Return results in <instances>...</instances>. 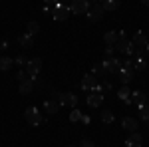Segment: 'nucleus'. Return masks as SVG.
I'll list each match as a JSON object with an SVG mask.
<instances>
[{
  "mask_svg": "<svg viewBox=\"0 0 149 147\" xmlns=\"http://www.w3.org/2000/svg\"><path fill=\"white\" fill-rule=\"evenodd\" d=\"M125 147H143V135L137 131H131V135L125 139Z\"/></svg>",
  "mask_w": 149,
  "mask_h": 147,
  "instance_id": "11",
  "label": "nucleus"
},
{
  "mask_svg": "<svg viewBox=\"0 0 149 147\" xmlns=\"http://www.w3.org/2000/svg\"><path fill=\"white\" fill-rule=\"evenodd\" d=\"M68 8H70V12L76 14V16L88 14V10H90V0H70Z\"/></svg>",
  "mask_w": 149,
  "mask_h": 147,
  "instance_id": "2",
  "label": "nucleus"
},
{
  "mask_svg": "<svg viewBox=\"0 0 149 147\" xmlns=\"http://www.w3.org/2000/svg\"><path fill=\"white\" fill-rule=\"evenodd\" d=\"M44 2H46L48 6H52V8H56L58 4H60V0H44Z\"/></svg>",
  "mask_w": 149,
  "mask_h": 147,
  "instance_id": "34",
  "label": "nucleus"
},
{
  "mask_svg": "<svg viewBox=\"0 0 149 147\" xmlns=\"http://www.w3.org/2000/svg\"><path fill=\"white\" fill-rule=\"evenodd\" d=\"M147 54H149V44H147Z\"/></svg>",
  "mask_w": 149,
  "mask_h": 147,
  "instance_id": "40",
  "label": "nucleus"
},
{
  "mask_svg": "<svg viewBox=\"0 0 149 147\" xmlns=\"http://www.w3.org/2000/svg\"><path fill=\"white\" fill-rule=\"evenodd\" d=\"M18 44L22 46V48H32V46H34V36H30L26 32V34H22L18 38Z\"/></svg>",
  "mask_w": 149,
  "mask_h": 147,
  "instance_id": "19",
  "label": "nucleus"
},
{
  "mask_svg": "<svg viewBox=\"0 0 149 147\" xmlns=\"http://www.w3.org/2000/svg\"><path fill=\"white\" fill-rule=\"evenodd\" d=\"M12 66H14V60L8 56H0V70L2 72H8V70H12Z\"/></svg>",
  "mask_w": 149,
  "mask_h": 147,
  "instance_id": "21",
  "label": "nucleus"
},
{
  "mask_svg": "<svg viewBox=\"0 0 149 147\" xmlns=\"http://www.w3.org/2000/svg\"><path fill=\"white\" fill-rule=\"evenodd\" d=\"M92 74L95 76V78H102V76H105V70H103L102 64H95V66L92 68Z\"/></svg>",
  "mask_w": 149,
  "mask_h": 147,
  "instance_id": "27",
  "label": "nucleus"
},
{
  "mask_svg": "<svg viewBox=\"0 0 149 147\" xmlns=\"http://www.w3.org/2000/svg\"><path fill=\"white\" fill-rule=\"evenodd\" d=\"M102 88H103V91H105V90H113V88H111V84H103Z\"/></svg>",
  "mask_w": 149,
  "mask_h": 147,
  "instance_id": "36",
  "label": "nucleus"
},
{
  "mask_svg": "<svg viewBox=\"0 0 149 147\" xmlns=\"http://www.w3.org/2000/svg\"><path fill=\"white\" fill-rule=\"evenodd\" d=\"M66 2H68V0H60V4H66Z\"/></svg>",
  "mask_w": 149,
  "mask_h": 147,
  "instance_id": "38",
  "label": "nucleus"
},
{
  "mask_svg": "<svg viewBox=\"0 0 149 147\" xmlns=\"http://www.w3.org/2000/svg\"><path fill=\"white\" fill-rule=\"evenodd\" d=\"M97 86V78L93 76V74H86L84 78H81V84H80V88L84 91H93V88Z\"/></svg>",
  "mask_w": 149,
  "mask_h": 147,
  "instance_id": "9",
  "label": "nucleus"
},
{
  "mask_svg": "<svg viewBox=\"0 0 149 147\" xmlns=\"http://www.w3.org/2000/svg\"><path fill=\"white\" fill-rule=\"evenodd\" d=\"M102 121L103 123H111V121H113V113L109 111V109H103L102 111Z\"/></svg>",
  "mask_w": 149,
  "mask_h": 147,
  "instance_id": "28",
  "label": "nucleus"
},
{
  "mask_svg": "<svg viewBox=\"0 0 149 147\" xmlns=\"http://www.w3.org/2000/svg\"><path fill=\"white\" fill-rule=\"evenodd\" d=\"M80 147H95V143H93L92 139H81Z\"/></svg>",
  "mask_w": 149,
  "mask_h": 147,
  "instance_id": "30",
  "label": "nucleus"
},
{
  "mask_svg": "<svg viewBox=\"0 0 149 147\" xmlns=\"http://www.w3.org/2000/svg\"><path fill=\"white\" fill-rule=\"evenodd\" d=\"M100 4H102L103 12H113V10H117V8H119L121 0H102Z\"/></svg>",
  "mask_w": 149,
  "mask_h": 147,
  "instance_id": "17",
  "label": "nucleus"
},
{
  "mask_svg": "<svg viewBox=\"0 0 149 147\" xmlns=\"http://www.w3.org/2000/svg\"><path fill=\"white\" fill-rule=\"evenodd\" d=\"M86 102H88V105H90V107H97V105L103 102V93H100V91H90Z\"/></svg>",
  "mask_w": 149,
  "mask_h": 147,
  "instance_id": "12",
  "label": "nucleus"
},
{
  "mask_svg": "<svg viewBox=\"0 0 149 147\" xmlns=\"http://www.w3.org/2000/svg\"><path fill=\"white\" fill-rule=\"evenodd\" d=\"M141 4H143V6H149V0H141Z\"/></svg>",
  "mask_w": 149,
  "mask_h": 147,
  "instance_id": "37",
  "label": "nucleus"
},
{
  "mask_svg": "<svg viewBox=\"0 0 149 147\" xmlns=\"http://www.w3.org/2000/svg\"><path fill=\"white\" fill-rule=\"evenodd\" d=\"M113 56V46H107L105 48V58H111Z\"/></svg>",
  "mask_w": 149,
  "mask_h": 147,
  "instance_id": "33",
  "label": "nucleus"
},
{
  "mask_svg": "<svg viewBox=\"0 0 149 147\" xmlns=\"http://www.w3.org/2000/svg\"><path fill=\"white\" fill-rule=\"evenodd\" d=\"M52 10H54V8H52V6H44V8H42V12H44V14H52Z\"/></svg>",
  "mask_w": 149,
  "mask_h": 147,
  "instance_id": "35",
  "label": "nucleus"
},
{
  "mask_svg": "<svg viewBox=\"0 0 149 147\" xmlns=\"http://www.w3.org/2000/svg\"><path fill=\"white\" fill-rule=\"evenodd\" d=\"M102 66H103V70H105V74H117V72L121 70L123 64H121V60H119V58L111 56V58H105V60L102 62Z\"/></svg>",
  "mask_w": 149,
  "mask_h": 147,
  "instance_id": "3",
  "label": "nucleus"
},
{
  "mask_svg": "<svg viewBox=\"0 0 149 147\" xmlns=\"http://www.w3.org/2000/svg\"><path fill=\"white\" fill-rule=\"evenodd\" d=\"M103 14H105V12H103L102 4H93V6H90V10H88L86 16H88L92 22H100V20L103 18Z\"/></svg>",
  "mask_w": 149,
  "mask_h": 147,
  "instance_id": "10",
  "label": "nucleus"
},
{
  "mask_svg": "<svg viewBox=\"0 0 149 147\" xmlns=\"http://www.w3.org/2000/svg\"><path fill=\"white\" fill-rule=\"evenodd\" d=\"M92 2H102V0H92Z\"/></svg>",
  "mask_w": 149,
  "mask_h": 147,
  "instance_id": "39",
  "label": "nucleus"
},
{
  "mask_svg": "<svg viewBox=\"0 0 149 147\" xmlns=\"http://www.w3.org/2000/svg\"><path fill=\"white\" fill-rule=\"evenodd\" d=\"M40 70H42V60L40 58H32V60L26 62V72H28L30 78H36L40 74Z\"/></svg>",
  "mask_w": 149,
  "mask_h": 147,
  "instance_id": "8",
  "label": "nucleus"
},
{
  "mask_svg": "<svg viewBox=\"0 0 149 147\" xmlns=\"http://www.w3.org/2000/svg\"><path fill=\"white\" fill-rule=\"evenodd\" d=\"M81 115H84V113H81L78 107H72V111H70V121H74V123H76V121H80Z\"/></svg>",
  "mask_w": 149,
  "mask_h": 147,
  "instance_id": "24",
  "label": "nucleus"
},
{
  "mask_svg": "<svg viewBox=\"0 0 149 147\" xmlns=\"http://www.w3.org/2000/svg\"><path fill=\"white\" fill-rule=\"evenodd\" d=\"M38 32H40V24L34 22V20H32V22H28V34H30V36H36Z\"/></svg>",
  "mask_w": 149,
  "mask_h": 147,
  "instance_id": "26",
  "label": "nucleus"
},
{
  "mask_svg": "<svg viewBox=\"0 0 149 147\" xmlns=\"http://www.w3.org/2000/svg\"><path fill=\"white\" fill-rule=\"evenodd\" d=\"M129 95H131V93H129V88H127V86H123L121 90H117V98H119V100H123V102L129 100Z\"/></svg>",
  "mask_w": 149,
  "mask_h": 147,
  "instance_id": "25",
  "label": "nucleus"
},
{
  "mask_svg": "<svg viewBox=\"0 0 149 147\" xmlns=\"http://www.w3.org/2000/svg\"><path fill=\"white\" fill-rule=\"evenodd\" d=\"M34 86H36L34 78H28V79H24V82H20V93H24V95L32 93L34 91Z\"/></svg>",
  "mask_w": 149,
  "mask_h": 147,
  "instance_id": "15",
  "label": "nucleus"
},
{
  "mask_svg": "<svg viewBox=\"0 0 149 147\" xmlns=\"http://www.w3.org/2000/svg\"><path fill=\"white\" fill-rule=\"evenodd\" d=\"M24 117H26V121L30 125H40L44 119H42V113L36 109L34 105H30V107H26V111H24Z\"/></svg>",
  "mask_w": 149,
  "mask_h": 147,
  "instance_id": "4",
  "label": "nucleus"
},
{
  "mask_svg": "<svg viewBox=\"0 0 149 147\" xmlns=\"http://www.w3.org/2000/svg\"><path fill=\"white\" fill-rule=\"evenodd\" d=\"M117 34H119V38H117V42H115V50H117L119 54L127 56V58L133 56V50H135V48H133V44L125 38V32L121 30V32H117Z\"/></svg>",
  "mask_w": 149,
  "mask_h": 147,
  "instance_id": "1",
  "label": "nucleus"
},
{
  "mask_svg": "<svg viewBox=\"0 0 149 147\" xmlns=\"http://www.w3.org/2000/svg\"><path fill=\"white\" fill-rule=\"evenodd\" d=\"M68 147H74V145H68Z\"/></svg>",
  "mask_w": 149,
  "mask_h": 147,
  "instance_id": "41",
  "label": "nucleus"
},
{
  "mask_svg": "<svg viewBox=\"0 0 149 147\" xmlns=\"http://www.w3.org/2000/svg\"><path fill=\"white\" fill-rule=\"evenodd\" d=\"M131 68H133V72H143L147 68V64L143 58H131Z\"/></svg>",
  "mask_w": 149,
  "mask_h": 147,
  "instance_id": "20",
  "label": "nucleus"
},
{
  "mask_svg": "<svg viewBox=\"0 0 149 147\" xmlns=\"http://www.w3.org/2000/svg\"><path fill=\"white\" fill-rule=\"evenodd\" d=\"M58 102H60V105H64V107H76L80 100H78L76 93L66 91V93H60V95H58Z\"/></svg>",
  "mask_w": 149,
  "mask_h": 147,
  "instance_id": "5",
  "label": "nucleus"
},
{
  "mask_svg": "<svg viewBox=\"0 0 149 147\" xmlns=\"http://www.w3.org/2000/svg\"><path fill=\"white\" fill-rule=\"evenodd\" d=\"M139 119H141V121H149V105L147 103L139 107Z\"/></svg>",
  "mask_w": 149,
  "mask_h": 147,
  "instance_id": "23",
  "label": "nucleus"
},
{
  "mask_svg": "<svg viewBox=\"0 0 149 147\" xmlns=\"http://www.w3.org/2000/svg\"><path fill=\"white\" fill-rule=\"evenodd\" d=\"M16 78H18V82H24V79H28L30 76H28V72H26V70H20V72L16 74Z\"/></svg>",
  "mask_w": 149,
  "mask_h": 147,
  "instance_id": "29",
  "label": "nucleus"
},
{
  "mask_svg": "<svg viewBox=\"0 0 149 147\" xmlns=\"http://www.w3.org/2000/svg\"><path fill=\"white\" fill-rule=\"evenodd\" d=\"M70 8L68 4H58L56 8L52 10V16H54V20H58V22H64V20H68L70 18Z\"/></svg>",
  "mask_w": 149,
  "mask_h": 147,
  "instance_id": "6",
  "label": "nucleus"
},
{
  "mask_svg": "<svg viewBox=\"0 0 149 147\" xmlns=\"http://www.w3.org/2000/svg\"><path fill=\"white\" fill-rule=\"evenodd\" d=\"M117 74H119V79H121V84H123V86H127V84L133 79V70H131V68L121 66V70H119Z\"/></svg>",
  "mask_w": 149,
  "mask_h": 147,
  "instance_id": "14",
  "label": "nucleus"
},
{
  "mask_svg": "<svg viewBox=\"0 0 149 147\" xmlns=\"http://www.w3.org/2000/svg\"><path fill=\"white\" fill-rule=\"evenodd\" d=\"M80 121H81L84 125H90V123H92V117H90V115H81Z\"/></svg>",
  "mask_w": 149,
  "mask_h": 147,
  "instance_id": "32",
  "label": "nucleus"
},
{
  "mask_svg": "<svg viewBox=\"0 0 149 147\" xmlns=\"http://www.w3.org/2000/svg\"><path fill=\"white\" fill-rule=\"evenodd\" d=\"M121 127L127 129V131H137L139 121H137V119H133V117H123V119H121Z\"/></svg>",
  "mask_w": 149,
  "mask_h": 147,
  "instance_id": "16",
  "label": "nucleus"
},
{
  "mask_svg": "<svg viewBox=\"0 0 149 147\" xmlns=\"http://www.w3.org/2000/svg\"><path fill=\"white\" fill-rule=\"evenodd\" d=\"M117 38H119V34L111 30V32H105V34H103V42H105L107 46H113L115 42H117Z\"/></svg>",
  "mask_w": 149,
  "mask_h": 147,
  "instance_id": "22",
  "label": "nucleus"
},
{
  "mask_svg": "<svg viewBox=\"0 0 149 147\" xmlns=\"http://www.w3.org/2000/svg\"><path fill=\"white\" fill-rule=\"evenodd\" d=\"M131 44H133V48H145V46L149 44L147 36L143 34V32H135V36L131 38Z\"/></svg>",
  "mask_w": 149,
  "mask_h": 147,
  "instance_id": "13",
  "label": "nucleus"
},
{
  "mask_svg": "<svg viewBox=\"0 0 149 147\" xmlns=\"http://www.w3.org/2000/svg\"><path fill=\"white\" fill-rule=\"evenodd\" d=\"M60 107H62V105H60V102H56V100H46V102H44V109H46V113H50V115L58 113Z\"/></svg>",
  "mask_w": 149,
  "mask_h": 147,
  "instance_id": "18",
  "label": "nucleus"
},
{
  "mask_svg": "<svg viewBox=\"0 0 149 147\" xmlns=\"http://www.w3.org/2000/svg\"><path fill=\"white\" fill-rule=\"evenodd\" d=\"M147 100H149V95H147Z\"/></svg>",
  "mask_w": 149,
  "mask_h": 147,
  "instance_id": "42",
  "label": "nucleus"
},
{
  "mask_svg": "<svg viewBox=\"0 0 149 147\" xmlns=\"http://www.w3.org/2000/svg\"><path fill=\"white\" fill-rule=\"evenodd\" d=\"M26 56H16V64H20V66H26Z\"/></svg>",
  "mask_w": 149,
  "mask_h": 147,
  "instance_id": "31",
  "label": "nucleus"
},
{
  "mask_svg": "<svg viewBox=\"0 0 149 147\" xmlns=\"http://www.w3.org/2000/svg\"><path fill=\"white\" fill-rule=\"evenodd\" d=\"M127 105H135V107H141V105H145L147 103V95L143 93V91H139V90H135L131 95H129V100H127Z\"/></svg>",
  "mask_w": 149,
  "mask_h": 147,
  "instance_id": "7",
  "label": "nucleus"
}]
</instances>
